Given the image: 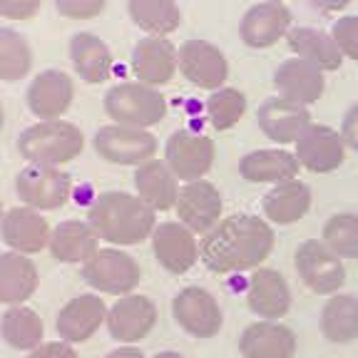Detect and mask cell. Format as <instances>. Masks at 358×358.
<instances>
[{"label":"cell","instance_id":"cell-1","mask_svg":"<svg viewBox=\"0 0 358 358\" xmlns=\"http://www.w3.org/2000/svg\"><path fill=\"white\" fill-rule=\"evenodd\" d=\"M274 229L254 214H231L222 219L199 244L201 264L214 274L257 271L274 249Z\"/></svg>","mask_w":358,"mask_h":358},{"label":"cell","instance_id":"cell-2","mask_svg":"<svg viewBox=\"0 0 358 358\" xmlns=\"http://www.w3.org/2000/svg\"><path fill=\"white\" fill-rule=\"evenodd\" d=\"M87 222L102 241L112 246H134L150 239L157 227V212L132 192H102L87 207Z\"/></svg>","mask_w":358,"mask_h":358},{"label":"cell","instance_id":"cell-3","mask_svg":"<svg viewBox=\"0 0 358 358\" xmlns=\"http://www.w3.org/2000/svg\"><path fill=\"white\" fill-rule=\"evenodd\" d=\"M85 150V134L67 120H40L17 137V152L28 164L62 167L73 162Z\"/></svg>","mask_w":358,"mask_h":358},{"label":"cell","instance_id":"cell-4","mask_svg":"<svg viewBox=\"0 0 358 358\" xmlns=\"http://www.w3.org/2000/svg\"><path fill=\"white\" fill-rule=\"evenodd\" d=\"M105 112L115 124L124 127L150 129L159 124L167 115V100L157 87L142 85L137 80L132 83L112 85L105 92Z\"/></svg>","mask_w":358,"mask_h":358},{"label":"cell","instance_id":"cell-5","mask_svg":"<svg viewBox=\"0 0 358 358\" xmlns=\"http://www.w3.org/2000/svg\"><path fill=\"white\" fill-rule=\"evenodd\" d=\"M83 281L95 294H110V296H127L142 281V268L134 262L132 254L122 252L120 246L97 249L87 262L80 266Z\"/></svg>","mask_w":358,"mask_h":358},{"label":"cell","instance_id":"cell-6","mask_svg":"<svg viewBox=\"0 0 358 358\" xmlns=\"http://www.w3.org/2000/svg\"><path fill=\"white\" fill-rule=\"evenodd\" d=\"M97 157L107 164L120 167H140V164L155 159L157 155V137L150 129L124 127V124H105L92 137Z\"/></svg>","mask_w":358,"mask_h":358},{"label":"cell","instance_id":"cell-7","mask_svg":"<svg viewBox=\"0 0 358 358\" xmlns=\"http://www.w3.org/2000/svg\"><path fill=\"white\" fill-rule=\"evenodd\" d=\"M15 194L25 207L38 212H55L73 196V177L60 167L25 164L15 174Z\"/></svg>","mask_w":358,"mask_h":358},{"label":"cell","instance_id":"cell-8","mask_svg":"<svg viewBox=\"0 0 358 358\" xmlns=\"http://www.w3.org/2000/svg\"><path fill=\"white\" fill-rule=\"evenodd\" d=\"M214 157H217V150L207 134L187 127L174 129L164 145V162L182 182L207 177L209 169L214 167Z\"/></svg>","mask_w":358,"mask_h":358},{"label":"cell","instance_id":"cell-9","mask_svg":"<svg viewBox=\"0 0 358 358\" xmlns=\"http://www.w3.org/2000/svg\"><path fill=\"white\" fill-rule=\"evenodd\" d=\"M172 316L185 334L194 338H212L222 331L224 313L212 291L187 286L172 299Z\"/></svg>","mask_w":358,"mask_h":358},{"label":"cell","instance_id":"cell-10","mask_svg":"<svg viewBox=\"0 0 358 358\" xmlns=\"http://www.w3.org/2000/svg\"><path fill=\"white\" fill-rule=\"evenodd\" d=\"M177 62L179 73L185 75V80H189L199 90L214 92V90L224 87V83L229 78L227 55L209 40H185L177 50Z\"/></svg>","mask_w":358,"mask_h":358},{"label":"cell","instance_id":"cell-11","mask_svg":"<svg viewBox=\"0 0 358 358\" xmlns=\"http://www.w3.org/2000/svg\"><path fill=\"white\" fill-rule=\"evenodd\" d=\"M177 219L194 234H209L222 222L224 201L222 192L209 179H194L179 187L177 204H174Z\"/></svg>","mask_w":358,"mask_h":358},{"label":"cell","instance_id":"cell-12","mask_svg":"<svg viewBox=\"0 0 358 358\" xmlns=\"http://www.w3.org/2000/svg\"><path fill=\"white\" fill-rule=\"evenodd\" d=\"M107 331L122 346H134L157 326V306L145 294H127L107 308Z\"/></svg>","mask_w":358,"mask_h":358},{"label":"cell","instance_id":"cell-13","mask_svg":"<svg viewBox=\"0 0 358 358\" xmlns=\"http://www.w3.org/2000/svg\"><path fill=\"white\" fill-rule=\"evenodd\" d=\"M296 274L313 294H338L346 281L341 257H336L319 239L303 241L296 249Z\"/></svg>","mask_w":358,"mask_h":358},{"label":"cell","instance_id":"cell-14","mask_svg":"<svg viewBox=\"0 0 358 358\" xmlns=\"http://www.w3.org/2000/svg\"><path fill=\"white\" fill-rule=\"evenodd\" d=\"M291 22H294V15L284 3L264 0L241 15L239 38L252 50H266L291 33Z\"/></svg>","mask_w":358,"mask_h":358},{"label":"cell","instance_id":"cell-15","mask_svg":"<svg viewBox=\"0 0 358 358\" xmlns=\"http://www.w3.org/2000/svg\"><path fill=\"white\" fill-rule=\"evenodd\" d=\"M75 100V83L65 70L48 67L30 80L25 90V102L33 117L60 120Z\"/></svg>","mask_w":358,"mask_h":358},{"label":"cell","instance_id":"cell-16","mask_svg":"<svg viewBox=\"0 0 358 358\" xmlns=\"http://www.w3.org/2000/svg\"><path fill=\"white\" fill-rule=\"evenodd\" d=\"M152 252L169 274H187L199 262V241L182 222H159L152 231Z\"/></svg>","mask_w":358,"mask_h":358},{"label":"cell","instance_id":"cell-17","mask_svg":"<svg viewBox=\"0 0 358 358\" xmlns=\"http://www.w3.org/2000/svg\"><path fill=\"white\" fill-rule=\"evenodd\" d=\"M107 321V303L100 294H78L55 316L57 338L65 343H85L100 331Z\"/></svg>","mask_w":358,"mask_h":358},{"label":"cell","instance_id":"cell-18","mask_svg":"<svg viewBox=\"0 0 358 358\" xmlns=\"http://www.w3.org/2000/svg\"><path fill=\"white\" fill-rule=\"evenodd\" d=\"M132 73L137 83L150 85V87H164L172 83L174 73L179 70L177 62V48L172 40L159 38V35H145L137 40L132 48V57H129Z\"/></svg>","mask_w":358,"mask_h":358},{"label":"cell","instance_id":"cell-19","mask_svg":"<svg viewBox=\"0 0 358 358\" xmlns=\"http://www.w3.org/2000/svg\"><path fill=\"white\" fill-rule=\"evenodd\" d=\"M52 227L43 212L33 207H13L6 209V217L0 222V239L6 241L10 252H20L25 257L40 254L50 244Z\"/></svg>","mask_w":358,"mask_h":358},{"label":"cell","instance_id":"cell-20","mask_svg":"<svg viewBox=\"0 0 358 358\" xmlns=\"http://www.w3.org/2000/svg\"><path fill=\"white\" fill-rule=\"evenodd\" d=\"M296 159L303 169L313 174H329L346 159V142L341 132L326 124H308L306 132L296 140Z\"/></svg>","mask_w":358,"mask_h":358},{"label":"cell","instance_id":"cell-21","mask_svg":"<svg viewBox=\"0 0 358 358\" xmlns=\"http://www.w3.org/2000/svg\"><path fill=\"white\" fill-rule=\"evenodd\" d=\"M257 122L259 129L276 145H291V142L296 145V140L311 124V112H308V107L276 95L259 105Z\"/></svg>","mask_w":358,"mask_h":358},{"label":"cell","instance_id":"cell-22","mask_svg":"<svg viewBox=\"0 0 358 358\" xmlns=\"http://www.w3.org/2000/svg\"><path fill=\"white\" fill-rule=\"evenodd\" d=\"M67 52H70L75 75L85 85H100L112 78L115 57H112L110 45L100 35L90 33V30H80L70 38Z\"/></svg>","mask_w":358,"mask_h":358},{"label":"cell","instance_id":"cell-23","mask_svg":"<svg viewBox=\"0 0 358 358\" xmlns=\"http://www.w3.org/2000/svg\"><path fill=\"white\" fill-rule=\"evenodd\" d=\"M274 87L279 97L308 107L321 100L326 90V80L316 65L301 60V57H291L274 70Z\"/></svg>","mask_w":358,"mask_h":358},{"label":"cell","instance_id":"cell-24","mask_svg":"<svg viewBox=\"0 0 358 358\" xmlns=\"http://www.w3.org/2000/svg\"><path fill=\"white\" fill-rule=\"evenodd\" d=\"M40 286V271L30 257L20 252H0V303L20 306L35 296Z\"/></svg>","mask_w":358,"mask_h":358},{"label":"cell","instance_id":"cell-25","mask_svg":"<svg viewBox=\"0 0 358 358\" xmlns=\"http://www.w3.org/2000/svg\"><path fill=\"white\" fill-rule=\"evenodd\" d=\"M246 303L259 319H281L291 308V289L276 268H257L246 286Z\"/></svg>","mask_w":358,"mask_h":358},{"label":"cell","instance_id":"cell-26","mask_svg":"<svg viewBox=\"0 0 358 358\" xmlns=\"http://www.w3.org/2000/svg\"><path fill=\"white\" fill-rule=\"evenodd\" d=\"M239 353L244 358H294L296 336L289 326L276 321H257L246 326L239 338Z\"/></svg>","mask_w":358,"mask_h":358},{"label":"cell","instance_id":"cell-27","mask_svg":"<svg viewBox=\"0 0 358 358\" xmlns=\"http://www.w3.org/2000/svg\"><path fill=\"white\" fill-rule=\"evenodd\" d=\"M100 249V236L90 227L87 219H65L52 227L48 252L60 264H80L83 266Z\"/></svg>","mask_w":358,"mask_h":358},{"label":"cell","instance_id":"cell-28","mask_svg":"<svg viewBox=\"0 0 358 358\" xmlns=\"http://www.w3.org/2000/svg\"><path fill=\"white\" fill-rule=\"evenodd\" d=\"M134 194L155 212H169L177 204L179 179L164 159H150L134 167Z\"/></svg>","mask_w":358,"mask_h":358},{"label":"cell","instance_id":"cell-29","mask_svg":"<svg viewBox=\"0 0 358 358\" xmlns=\"http://www.w3.org/2000/svg\"><path fill=\"white\" fill-rule=\"evenodd\" d=\"M299 159L294 152L286 150H254L241 157L239 174L252 185H281L289 179H296Z\"/></svg>","mask_w":358,"mask_h":358},{"label":"cell","instance_id":"cell-30","mask_svg":"<svg viewBox=\"0 0 358 358\" xmlns=\"http://www.w3.org/2000/svg\"><path fill=\"white\" fill-rule=\"evenodd\" d=\"M294 57L311 62L321 70V73H334L343 65V55L336 45L331 30L321 28H291V33L286 35Z\"/></svg>","mask_w":358,"mask_h":358},{"label":"cell","instance_id":"cell-31","mask_svg":"<svg viewBox=\"0 0 358 358\" xmlns=\"http://www.w3.org/2000/svg\"><path fill=\"white\" fill-rule=\"evenodd\" d=\"M262 207L264 217L271 224H279V227L296 224L311 209V187L299 182V179H289V182L274 185L264 194Z\"/></svg>","mask_w":358,"mask_h":358},{"label":"cell","instance_id":"cell-32","mask_svg":"<svg viewBox=\"0 0 358 358\" xmlns=\"http://www.w3.org/2000/svg\"><path fill=\"white\" fill-rule=\"evenodd\" d=\"M0 338L6 341V346L15 348V351L30 353L40 343H45V324L40 319V313L30 308L28 303L8 306L6 313L0 316Z\"/></svg>","mask_w":358,"mask_h":358},{"label":"cell","instance_id":"cell-33","mask_svg":"<svg viewBox=\"0 0 358 358\" xmlns=\"http://www.w3.org/2000/svg\"><path fill=\"white\" fill-rule=\"evenodd\" d=\"M129 20L147 35H167L177 33L182 25V8L177 0H127Z\"/></svg>","mask_w":358,"mask_h":358},{"label":"cell","instance_id":"cell-34","mask_svg":"<svg viewBox=\"0 0 358 358\" xmlns=\"http://www.w3.org/2000/svg\"><path fill=\"white\" fill-rule=\"evenodd\" d=\"M321 334L331 343H351L358 338V296L334 294L321 311Z\"/></svg>","mask_w":358,"mask_h":358},{"label":"cell","instance_id":"cell-35","mask_svg":"<svg viewBox=\"0 0 358 358\" xmlns=\"http://www.w3.org/2000/svg\"><path fill=\"white\" fill-rule=\"evenodd\" d=\"M33 70V48L15 28H0V83H20Z\"/></svg>","mask_w":358,"mask_h":358},{"label":"cell","instance_id":"cell-36","mask_svg":"<svg viewBox=\"0 0 358 358\" xmlns=\"http://www.w3.org/2000/svg\"><path fill=\"white\" fill-rule=\"evenodd\" d=\"M204 110H207L212 127L219 129V132H227L234 124H239V120L244 117L246 95L236 87H219L214 92H209Z\"/></svg>","mask_w":358,"mask_h":358},{"label":"cell","instance_id":"cell-37","mask_svg":"<svg viewBox=\"0 0 358 358\" xmlns=\"http://www.w3.org/2000/svg\"><path fill=\"white\" fill-rule=\"evenodd\" d=\"M321 241L329 246L336 257L358 259V214L356 212L334 214L324 224Z\"/></svg>","mask_w":358,"mask_h":358},{"label":"cell","instance_id":"cell-38","mask_svg":"<svg viewBox=\"0 0 358 358\" xmlns=\"http://www.w3.org/2000/svg\"><path fill=\"white\" fill-rule=\"evenodd\" d=\"M338 50L343 57L358 62V15H341L331 28Z\"/></svg>","mask_w":358,"mask_h":358},{"label":"cell","instance_id":"cell-39","mask_svg":"<svg viewBox=\"0 0 358 358\" xmlns=\"http://www.w3.org/2000/svg\"><path fill=\"white\" fill-rule=\"evenodd\" d=\"M52 6L67 20H92L105 13L107 0H52Z\"/></svg>","mask_w":358,"mask_h":358},{"label":"cell","instance_id":"cell-40","mask_svg":"<svg viewBox=\"0 0 358 358\" xmlns=\"http://www.w3.org/2000/svg\"><path fill=\"white\" fill-rule=\"evenodd\" d=\"M43 8V0H0V17L6 20H30Z\"/></svg>","mask_w":358,"mask_h":358},{"label":"cell","instance_id":"cell-41","mask_svg":"<svg viewBox=\"0 0 358 358\" xmlns=\"http://www.w3.org/2000/svg\"><path fill=\"white\" fill-rule=\"evenodd\" d=\"M25 358H78V351H75L73 343H65L57 338V341L40 343V346L33 348Z\"/></svg>","mask_w":358,"mask_h":358},{"label":"cell","instance_id":"cell-42","mask_svg":"<svg viewBox=\"0 0 358 358\" xmlns=\"http://www.w3.org/2000/svg\"><path fill=\"white\" fill-rule=\"evenodd\" d=\"M341 137H343V142H346V147L358 152V102L353 107H348V112L343 115Z\"/></svg>","mask_w":358,"mask_h":358},{"label":"cell","instance_id":"cell-43","mask_svg":"<svg viewBox=\"0 0 358 358\" xmlns=\"http://www.w3.org/2000/svg\"><path fill=\"white\" fill-rule=\"evenodd\" d=\"M308 3L321 13H341L351 6L353 0H308Z\"/></svg>","mask_w":358,"mask_h":358},{"label":"cell","instance_id":"cell-44","mask_svg":"<svg viewBox=\"0 0 358 358\" xmlns=\"http://www.w3.org/2000/svg\"><path fill=\"white\" fill-rule=\"evenodd\" d=\"M105 358H145V353L140 351L137 346H120L115 351H110Z\"/></svg>","mask_w":358,"mask_h":358},{"label":"cell","instance_id":"cell-45","mask_svg":"<svg viewBox=\"0 0 358 358\" xmlns=\"http://www.w3.org/2000/svg\"><path fill=\"white\" fill-rule=\"evenodd\" d=\"M152 358H185L179 351H159V353H155Z\"/></svg>","mask_w":358,"mask_h":358},{"label":"cell","instance_id":"cell-46","mask_svg":"<svg viewBox=\"0 0 358 358\" xmlns=\"http://www.w3.org/2000/svg\"><path fill=\"white\" fill-rule=\"evenodd\" d=\"M3 124H6V110H3V105H0V129H3Z\"/></svg>","mask_w":358,"mask_h":358},{"label":"cell","instance_id":"cell-47","mask_svg":"<svg viewBox=\"0 0 358 358\" xmlns=\"http://www.w3.org/2000/svg\"><path fill=\"white\" fill-rule=\"evenodd\" d=\"M3 217H6V207H3V201H0V222H3Z\"/></svg>","mask_w":358,"mask_h":358},{"label":"cell","instance_id":"cell-48","mask_svg":"<svg viewBox=\"0 0 358 358\" xmlns=\"http://www.w3.org/2000/svg\"><path fill=\"white\" fill-rule=\"evenodd\" d=\"M271 3H284V0H271Z\"/></svg>","mask_w":358,"mask_h":358}]
</instances>
